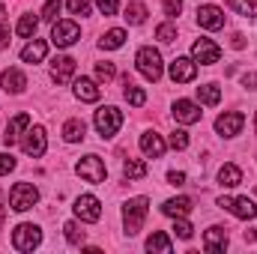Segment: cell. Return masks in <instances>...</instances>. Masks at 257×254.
<instances>
[{"label": "cell", "mask_w": 257, "mask_h": 254, "mask_svg": "<svg viewBox=\"0 0 257 254\" xmlns=\"http://www.w3.org/2000/svg\"><path fill=\"white\" fill-rule=\"evenodd\" d=\"M147 212H150V200L147 197H132V200H126V206H123V224H126L128 236H135L141 230Z\"/></svg>", "instance_id": "obj_1"}, {"label": "cell", "mask_w": 257, "mask_h": 254, "mask_svg": "<svg viewBox=\"0 0 257 254\" xmlns=\"http://www.w3.org/2000/svg\"><path fill=\"white\" fill-rule=\"evenodd\" d=\"M120 126H123V111L120 108L108 105V108H99L96 111V132L102 138H114L120 132Z\"/></svg>", "instance_id": "obj_2"}, {"label": "cell", "mask_w": 257, "mask_h": 254, "mask_svg": "<svg viewBox=\"0 0 257 254\" xmlns=\"http://www.w3.org/2000/svg\"><path fill=\"white\" fill-rule=\"evenodd\" d=\"M36 200H39V191H36V186H30V183H15L12 191H9V206H12L15 212L33 209Z\"/></svg>", "instance_id": "obj_3"}, {"label": "cell", "mask_w": 257, "mask_h": 254, "mask_svg": "<svg viewBox=\"0 0 257 254\" xmlns=\"http://www.w3.org/2000/svg\"><path fill=\"white\" fill-rule=\"evenodd\" d=\"M135 63H138V72L147 81H159L162 78V54L156 48H141L138 57H135Z\"/></svg>", "instance_id": "obj_4"}, {"label": "cell", "mask_w": 257, "mask_h": 254, "mask_svg": "<svg viewBox=\"0 0 257 254\" xmlns=\"http://www.w3.org/2000/svg\"><path fill=\"white\" fill-rule=\"evenodd\" d=\"M75 171H78V177L81 180H87V183H105V177H108V168H105V162L99 159V156H84L78 165H75Z\"/></svg>", "instance_id": "obj_5"}, {"label": "cell", "mask_w": 257, "mask_h": 254, "mask_svg": "<svg viewBox=\"0 0 257 254\" xmlns=\"http://www.w3.org/2000/svg\"><path fill=\"white\" fill-rule=\"evenodd\" d=\"M39 242H42V230H39L36 224H18V227L12 230V245H15L18 251H33Z\"/></svg>", "instance_id": "obj_6"}, {"label": "cell", "mask_w": 257, "mask_h": 254, "mask_svg": "<svg viewBox=\"0 0 257 254\" xmlns=\"http://www.w3.org/2000/svg\"><path fill=\"white\" fill-rule=\"evenodd\" d=\"M218 206L221 209H227V212H233L236 218H242V221H248V218H257V206L251 197H218Z\"/></svg>", "instance_id": "obj_7"}, {"label": "cell", "mask_w": 257, "mask_h": 254, "mask_svg": "<svg viewBox=\"0 0 257 254\" xmlns=\"http://www.w3.org/2000/svg\"><path fill=\"white\" fill-rule=\"evenodd\" d=\"M81 39V27L75 21H54V30H51V42L57 48H69Z\"/></svg>", "instance_id": "obj_8"}, {"label": "cell", "mask_w": 257, "mask_h": 254, "mask_svg": "<svg viewBox=\"0 0 257 254\" xmlns=\"http://www.w3.org/2000/svg\"><path fill=\"white\" fill-rule=\"evenodd\" d=\"M192 60L194 63H203V66H212L221 60V48L212 39H197L192 45Z\"/></svg>", "instance_id": "obj_9"}, {"label": "cell", "mask_w": 257, "mask_h": 254, "mask_svg": "<svg viewBox=\"0 0 257 254\" xmlns=\"http://www.w3.org/2000/svg\"><path fill=\"white\" fill-rule=\"evenodd\" d=\"M21 150L27 153V156H33V159H39L45 150H48V141H45V129L42 126H27V135H24V141H21Z\"/></svg>", "instance_id": "obj_10"}, {"label": "cell", "mask_w": 257, "mask_h": 254, "mask_svg": "<svg viewBox=\"0 0 257 254\" xmlns=\"http://www.w3.org/2000/svg\"><path fill=\"white\" fill-rule=\"evenodd\" d=\"M72 209H75V215H78L81 221H99V218H102V203H99V197H93V194H81Z\"/></svg>", "instance_id": "obj_11"}, {"label": "cell", "mask_w": 257, "mask_h": 254, "mask_svg": "<svg viewBox=\"0 0 257 254\" xmlns=\"http://www.w3.org/2000/svg\"><path fill=\"white\" fill-rule=\"evenodd\" d=\"M245 126V117L239 114V111H227V114H221L218 120H215V132L221 135V138H233V135H239Z\"/></svg>", "instance_id": "obj_12"}, {"label": "cell", "mask_w": 257, "mask_h": 254, "mask_svg": "<svg viewBox=\"0 0 257 254\" xmlns=\"http://www.w3.org/2000/svg\"><path fill=\"white\" fill-rule=\"evenodd\" d=\"M194 78H197V63H194L192 57H177L171 63V81L174 84H189Z\"/></svg>", "instance_id": "obj_13"}, {"label": "cell", "mask_w": 257, "mask_h": 254, "mask_svg": "<svg viewBox=\"0 0 257 254\" xmlns=\"http://www.w3.org/2000/svg\"><path fill=\"white\" fill-rule=\"evenodd\" d=\"M197 24L206 30H221L224 27V12L218 6H200L197 9Z\"/></svg>", "instance_id": "obj_14"}, {"label": "cell", "mask_w": 257, "mask_h": 254, "mask_svg": "<svg viewBox=\"0 0 257 254\" xmlns=\"http://www.w3.org/2000/svg\"><path fill=\"white\" fill-rule=\"evenodd\" d=\"M200 114H203V111H200L194 102H189V99H177V105H174V117H177V123L192 126V123L200 120Z\"/></svg>", "instance_id": "obj_15"}, {"label": "cell", "mask_w": 257, "mask_h": 254, "mask_svg": "<svg viewBox=\"0 0 257 254\" xmlns=\"http://www.w3.org/2000/svg\"><path fill=\"white\" fill-rule=\"evenodd\" d=\"M192 209H194L192 197H171V200H165V206H162V212H165L168 218H186Z\"/></svg>", "instance_id": "obj_16"}, {"label": "cell", "mask_w": 257, "mask_h": 254, "mask_svg": "<svg viewBox=\"0 0 257 254\" xmlns=\"http://www.w3.org/2000/svg\"><path fill=\"white\" fill-rule=\"evenodd\" d=\"M0 84H3V90H6V93L18 96V93H24L27 78H24V72H21V69H6V72L0 75Z\"/></svg>", "instance_id": "obj_17"}, {"label": "cell", "mask_w": 257, "mask_h": 254, "mask_svg": "<svg viewBox=\"0 0 257 254\" xmlns=\"http://www.w3.org/2000/svg\"><path fill=\"white\" fill-rule=\"evenodd\" d=\"M203 248L209 254H218L227 248V227H209L203 236Z\"/></svg>", "instance_id": "obj_18"}, {"label": "cell", "mask_w": 257, "mask_h": 254, "mask_svg": "<svg viewBox=\"0 0 257 254\" xmlns=\"http://www.w3.org/2000/svg\"><path fill=\"white\" fill-rule=\"evenodd\" d=\"M141 150H144L147 159H162V156H165V141H162V135H156V132L141 135Z\"/></svg>", "instance_id": "obj_19"}, {"label": "cell", "mask_w": 257, "mask_h": 254, "mask_svg": "<svg viewBox=\"0 0 257 254\" xmlns=\"http://www.w3.org/2000/svg\"><path fill=\"white\" fill-rule=\"evenodd\" d=\"M45 54H48V45H45L42 39H33V42H27V45L21 48V60H24V63H42Z\"/></svg>", "instance_id": "obj_20"}, {"label": "cell", "mask_w": 257, "mask_h": 254, "mask_svg": "<svg viewBox=\"0 0 257 254\" xmlns=\"http://www.w3.org/2000/svg\"><path fill=\"white\" fill-rule=\"evenodd\" d=\"M72 75H75V60H72V57H57V60L51 63V78H54L57 84H66Z\"/></svg>", "instance_id": "obj_21"}, {"label": "cell", "mask_w": 257, "mask_h": 254, "mask_svg": "<svg viewBox=\"0 0 257 254\" xmlns=\"http://www.w3.org/2000/svg\"><path fill=\"white\" fill-rule=\"evenodd\" d=\"M75 96H78L81 102H99L102 93H99V87H96L90 78H78V81H75Z\"/></svg>", "instance_id": "obj_22"}, {"label": "cell", "mask_w": 257, "mask_h": 254, "mask_svg": "<svg viewBox=\"0 0 257 254\" xmlns=\"http://www.w3.org/2000/svg\"><path fill=\"white\" fill-rule=\"evenodd\" d=\"M27 126H30V114H18V117H12V123L6 126V135H3V141L12 147V144L21 138V132H24Z\"/></svg>", "instance_id": "obj_23"}, {"label": "cell", "mask_w": 257, "mask_h": 254, "mask_svg": "<svg viewBox=\"0 0 257 254\" xmlns=\"http://www.w3.org/2000/svg\"><path fill=\"white\" fill-rule=\"evenodd\" d=\"M218 183H221L224 189H233V186L242 183V171H239L236 165H224V168L218 171Z\"/></svg>", "instance_id": "obj_24"}, {"label": "cell", "mask_w": 257, "mask_h": 254, "mask_svg": "<svg viewBox=\"0 0 257 254\" xmlns=\"http://www.w3.org/2000/svg\"><path fill=\"white\" fill-rule=\"evenodd\" d=\"M126 42V30H120V27H114V30H108L102 39H99V45L105 48V51H117L120 45Z\"/></svg>", "instance_id": "obj_25"}, {"label": "cell", "mask_w": 257, "mask_h": 254, "mask_svg": "<svg viewBox=\"0 0 257 254\" xmlns=\"http://www.w3.org/2000/svg\"><path fill=\"white\" fill-rule=\"evenodd\" d=\"M197 99H200V105H218L221 102V87L218 84H203V87H197Z\"/></svg>", "instance_id": "obj_26"}, {"label": "cell", "mask_w": 257, "mask_h": 254, "mask_svg": "<svg viewBox=\"0 0 257 254\" xmlns=\"http://www.w3.org/2000/svg\"><path fill=\"white\" fill-rule=\"evenodd\" d=\"M84 132H87L84 120H69L63 126V141L66 144H78V141H84Z\"/></svg>", "instance_id": "obj_27"}, {"label": "cell", "mask_w": 257, "mask_h": 254, "mask_svg": "<svg viewBox=\"0 0 257 254\" xmlns=\"http://www.w3.org/2000/svg\"><path fill=\"white\" fill-rule=\"evenodd\" d=\"M123 87H126V99H128V105H135V108H141V105L147 102V93H144L141 87H135V84L128 81V75H123Z\"/></svg>", "instance_id": "obj_28"}, {"label": "cell", "mask_w": 257, "mask_h": 254, "mask_svg": "<svg viewBox=\"0 0 257 254\" xmlns=\"http://www.w3.org/2000/svg\"><path fill=\"white\" fill-rule=\"evenodd\" d=\"M36 27H39V18H36V15H21V21H18L15 33H18V36H24V39H30V36L36 33Z\"/></svg>", "instance_id": "obj_29"}, {"label": "cell", "mask_w": 257, "mask_h": 254, "mask_svg": "<svg viewBox=\"0 0 257 254\" xmlns=\"http://www.w3.org/2000/svg\"><path fill=\"white\" fill-rule=\"evenodd\" d=\"M123 177L126 180H144L147 177V165L138 162V159H128L126 165H123Z\"/></svg>", "instance_id": "obj_30"}, {"label": "cell", "mask_w": 257, "mask_h": 254, "mask_svg": "<svg viewBox=\"0 0 257 254\" xmlns=\"http://www.w3.org/2000/svg\"><path fill=\"white\" fill-rule=\"evenodd\" d=\"M227 6L245 18H257V0H227Z\"/></svg>", "instance_id": "obj_31"}, {"label": "cell", "mask_w": 257, "mask_h": 254, "mask_svg": "<svg viewBox=\"0 0 257 254\" xmlns=\"http://www.w3.org/2000/svg\"><path fill=\"white\" fill-rule=\"evenodd\" d=\"M147 251H162V254H171V239L159 230V233H153L150 239H147Z\"/></svg>", "instance_id": "obj_32"}, {"label": "cell", "mask_w": 257, "mask_h": 254, "mask_svg": "<svg viewBox=\"0 0 257 254\" xmlns=\"http://www.w3.org/2000/svg\"><path fill=\"white\" fill-rule=\"evenodd\" d=\"M123 18H126L128 24H144V21H147V6H144V3H128Z\"/></svg>", "instance_id": "obj_33"}, {"label": "cell", "mask_w": 257, "mask_h": 254, "mask_svg": "<svg viewBox=\"0 0 257 254\" xmlns=\"http://www.w3.org/2000/svg\"><path fill=\"white\" fill-rule=\"evenodd\" d=\"M63 236L69 245H84V230L75 224V221H66L63 224Z\"/></svg>", "instance_id": "obj_34"}, {"label": "cell", "mask_w": 257, "mask_h": 254, "mask_svg": "<svg viewBox=\"0 0 257 254\" xmlns=\"http://www.w3.org/2000/svg\"><path fill=\"white\" fill-rule=\"evenodd\" d=\"M114 75H117V69H114V63H108V60L96 63V78H99V81H105V84H108V81H111Z\"/></svg>", "instance_id": "obj_35"}, {"label": "cell", "mask_w": 257, "mask_h": 254, "mask_svg": "<svg viewBox=\"0 0 257 254\" xmlns=\"http://www.w3.org/2000/svg\"><path fill=\"white\" fill-rule=\"evenodd\" d=\"M60 0H45V6H42V18L45 21H57V15H60Z\"/></svg>", "instance_id": "obj_36"}, {"label": "cell", "mask_w": 257, "mask_h": 254, "mask_svg": "<svg viewBox=\"0 0 257 254\" xmlns=\"http://www.w3.org/2000/svg\"><path fill=\"white\" fill-rule=\"evenodd\" d=\"M174 233L180 236V239H192V233H194V227L186 221V218H177V224H174Z\"/></svg>", "instance_id": "obj_37"}, {"label": "cell", "mask_w": 257, "mask_h": 254, "mask_svg": "<svg viewBox=\"0 0 257 254\" xmlns=\"http://www.w3.org/2000/svg\"><path fill=\"white\" fill-rule=\"evenodd\" d=\"M156 39H162V42H174V39H177V27H174V24H162V27L156 30Z\"/></svg>", "instance_id": "obj_38"}, {"label": "cell", "mask_w": 257, "mask_h": 254, "mask_svg": "<svg viewBox=\"0 0 257 254\" xmlns=\"http://www.w3.org/2000/svg\"><path fill=\"white\" fill-rule=\"evenodd\" d=\"M171 147H174V150H186V147H189V132L177 129V132L171 135Z\"/></svg>", "instance_id": "obj_39"}, {"label": "cell", "mask_w": 257, "mask_h": 254, "mask_svg": "<svg viewBox=\"0 0 257 254\" xmlns=\"http://www.w3.org/2000/svg\"><path fill=\"white\" fill-rule=\"evenodd\" d=\"M66 6H69L72 15H87L90 12V0H69Z\"/></svg>", "instance_id": "obj_40"}, {"label": "cell", "mask_w": 257, "mask_h": 254, "mask_svg": "<svg viewBox=\"0 0 257 254\" xmlns=\"http://www.w3.org/2000/svg\"><path fill=\"white\" fill-rule=\"evenodd\" d=\"M162 3H165V15H171V18H177L183 12V0H162Z\"/></svg>", "instance_id": "obj_41"}, {"label": "cell", "mask_w": 257, "mask_h": 254, "mask_svg": "<svg viewBox=\"0 0 257 254\" xmlns=\"http://www.w3.org/2000/svg\"><path fill=\"white\" fill-rule=\"evenodd\" d=\"M102 15H117V0H96Z\"/></svg>", "instance_id": "obj_42"}, {"label": "cell", "mask_w": 257, "mask_h": 254, "mask_svg": "<svg viewBox=\"0 0 257 254\" xmlns=\"http://www.w3.org/2000/svg\"><path fill=\"white\" fill-rule=\"evenodd\" d=\"M9 171H15V159H12V156H6V153H0V177H3V174H9Z\"/></svg>", "instance_id": "obj_43"}, {"label": "cell", "mask_w": 257, "mask_h": 254, "mask_svg": "<svg viewBox=\"0 0 257 254\" xmlns=\"http://www.w3.org/2000/svg\"><path fill=\"white\" fill-rule=\"evenodd\" d=\"M168 183H171V186H186V174H183V171H171V174H168Z\"/></svg>", "instance_id": "obj_44"}, {"label": "cell", "mask_w": 257, "mask_h": 254, "mask_svg": "<svg viewBox=\"0 0 257 254\" xmlns=\"http://www.w3.org/2000/svg\"><path fill=\"white\" fill-rule=\"evenodd\" d=\"M242 87L245 90H257V72H245L242 75Z\"/></svg>", "instance_id": "obj_45"}, {"label": "cell", "mask_w": 257, "mask_h": 254, "mask_svg": "<svg viewBox=\"0 0 257 254\" xmlns=\"http://www.w3.org/2000/svg\"><path fill=\"white\" fill-rule=\"evenodd\" d=\"M230 45H233V48H242V45H245V36H242V33H233V36H230Z\"/></svg>", "instance_id": "obj_46"}, {"label": "cell", "mask_w": 257, "mask_h": 254, "mask_svg": "<svg viewBox=\"0 0 257 254\" xmlns=\"http://www.w3.org/2000/svg\"><path fill=\"white\" fill-rule=\"evenodd\" d=\"M9 48V30H0V51Z\"/></svg>", "instance_id": "obj_47"}, {"label": "cell", "mask_w": 257, "mask_h": 254, "mask_svg": "<svg viewBox=\"0 0 257 254\" xmlns=\"http://www.w3.org/2000/svg\"><path fill=\"white\" fill-rule=\"evenodd\" d=\"M3 221H6V206L0 203V230H3Z\"/></svg>", "instance_id": "obj_48"}, {"label": "cell", "mask_w": 257, "mask_h": 254, "mask_svg": "<svg viewBox=\"0 0 257 254\" xmlns=\"http://www.w3.org/2000/svg\"><path fill=\"white\" fill-rule=\"evenodd\" d=\"M3 18H6V6L0 3V24H3Z\"/></svg>", "instance_id": "obj_49"}, {"label": "cell", "mask_w": 257, "mask_h": 254, "mask_svg": "<svg viewBox=\"0 0 257 254\" xmlns=\"http://www.w3.org/2000/svg\"><path fill=\"white\" fill-rule=\"evenodd\" d=\"M254 126H257V117H254Z\"/></svg>", "instance_id": "obj_50"}]
</instances>
